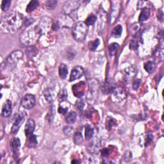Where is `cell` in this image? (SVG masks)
Returning <instances> with one entry per match:
<instances>
[{
    "mask_svg": "<svg viewBox=\"0 0 164 164\" xmlns=\"http://www.w3.org/2000/svg\"><path fill=\"white\" fill-rule=\"evenodd\" d=\"M53 117H54V108H52L50 110H49L48 115H46V118L49 122H51L53 120Z\"/></svg>",
    "mask_w": 164,
    "mask_h": 164,
    "instance_id": "e575fe53",
    "label": "cell"
},
{
    "mask_svg": "<svg viewBox=\"0 0 164 164\" xmlns=\"http://www.w3.org/2000/svg\"><path fill=\"white\" fill-rule=\"evenodd\" d=\"M10 146L13 152L14 159H17L19 156V151L20 147V142L19 138H13L11 140Z\"/></svg>",
    "mask_w": 164,
    "mask_h": 164,
    "instance_id": "ba28073f",
    "label": "cell"
},
{
    "mask_svg": "<svg viewBox=\"0 0 164 164\" xmlns=\"http://www.w3.org/2000/svg\"><path fill=\"white\" fill-rule=\"evenodd\" d=\"M44 97L49 102L53 101L54 99V94L53 92V90L50 89H47L46 91L44 92Z\"/></svg>",
    "mask_w": 164,
    "mask_h": 164,
    "instance_id": "4316f807",
    "label": "cell"
},
{
    "mask_svg": "<svg viewBox=\"0 0 164 164\" xmlns=\"http://www.w3.org/2000/svg\"><path fill=\"white\" fill-rule=\"evenodd\" d=\"M10 4H11L10 0H5V1H3L1 6V10L3 12L7 11L8 8H9Z\"/></svg>",
    "mask_w": 164,
    "mask_h": 164,
    "instance_id": "d6a6232c",
    "label": "cell"
},
{
    "mask_svg": "<svg viewBox=\"0 0 164 164\" xmlns=\"http://www.w3.org/2000/svg\"><path fill=\"white\" fill-rule=\"evenodd\" d=\"M58 112L60 114H63V115H66L67 112H68V108H63L62 107H59L58 110Z\"/></svg>",
    "mask_w": 164,
    "mask_h": 164,
    "instance_id": "8d00e7d4",
    "label": "cell"
},
{
    "mask_svg": "<svg viewBox=\"0 0 164 164\" xmlns=\"http://www.w3.org/2000/svg\"><path fill=\"white\" fill-rule=\"evenodd\" d=\"M99 143L98 141H94L92 143H90V146L88 148V150L91 153H95V152H97L99 150Z\"/></svg>",
    "mask_w": 164,
    "mask_h": 164,
    "instance_id": "cb8c5ba5",
    "label": "cell"
},
{
    "mask_svg": "<svg viewBox=\"0 0 164 164\" xmlns=\"http://www.w3.org/2000/svg\"><path fill=\"white\" fill-rule=\"evenodd\" d=\"M72 128L69 127V126L65 127L64 130V133H65V134L67 135H70L72 132Z\"/></svg>",
    "mask_w": 164,
    "mask_h": 164,
    "instance_id": "74e56055",
    "label": "cell"
},
{
    "mask_svg": "<svg viewBox=\"0 0 164 164\" xmlns=\"http://www.w3.org/2000/svg\"><path fill=\"white\" fill-rule=\"evenodd\" d=\"M112 92H113L114 95H115L117 98H119L120 99L124 98L126 95L125 89L121 86H115Z\"/></svg>",
    "mask_w": 164,
    "mask_h": 164,
    "instance_id": "7c38bea8",
    "label": "cell"
},
{
    "mask_svg": "<svg viewBox=\"0 0 164 164\" xmlns=\"http://www.w3.org/2000/svg\"><path fill=\"white\" fill-rule=\"evenodd\" d=\"M76 106H77V108L78 110H82L83 109L84 106H85V103H84L83 101L81 100V99H80V100L77 102Z\"/></svg>",
    "mask_w": 164,
    "mask_h": 164,
    "instance_id": "d590c367",
    "label": "cell"
},
{
    "mask_svg": "<svg viewBox=\"0 0 164 164\" xmlns=\"http://www.w3.org/2000/svg\"><path fill=\"white\" fill-rule=\"evenodd\" d=\"M77 114L75 112H71L67 116V118L66 119V122L67 124H73L74 123L76 120H77Z\"/></svg>",
    "mask_w": 164,
    "mask_h": 164,
    "instance_id": "ac0fdd59",
    "label": "cell"
},
{
    "mask_svg": "<svg viewBox=\"0 0 164 164\" xmlns=\"http://www.w3.org/2000/svg\"><path fill=\"white\" fill-rule=\"evenodd\" d=\"M12 111V102L10 100H7L5 102L2 107L1 110V115L4 118H8L9 117Z\"/></svg>",
    "mask_w": 164,
    "mask_h": 164,
    "instance_id": "30bf717a",
    "label": "cell"
},
{
    "mask_svg": "<svg viewBox=\"0 0 164 164\" xmlns=\"http://www.w3.org/2000/svg\"><path fill=\"white\" fill-rule=\"evenodd\" d=\"M144 69L149 73H152L155 69V64L152 61H149L144 64Z\"/></svg>",
    "mask_w": 164,
    "mask_h": 164,
    "instance_id": "603a6c76",
    "label": "cell"
},
{
    "mask_svg": "<svg viewBox=\"0 0 164 164\" xmlns=\"http://www.w3.org/2000/svg\"><path fill=\"white\" fill-rule=\"evenodd\" d=\"M36 105V98L32 94L25 95L21 101V106L26 110H30Z\"/></svg>",
    "mask_w": 164,
    "mask_h": 164,
    "instance_id": "8992f818",
    "label": "cell"
},
{
    "mask_svg": "<svg viewBox=\"0 0 164 164\" xmlns=\"http://www.w3.org/2000/svg\"><path fill=\"white\" fill-rule=\"evenodd\" d=\"M71 163H80V162H79V161H78V160H72V162H71Z\"/></svg>",
    "mask_w": 164,
    "mask_h": 164,
    "instance_id": "b9f144b4",
    "label": "cell"
},
{
    "mask_svg": "<svg viewBox=\"0 0 164 164\" xmlns=\"http://www.w3.org/2000/svg\"><path fill=\"white\" fill-rule=\"evenodd\" d=\"M99 83L96 80H92L89 81V91L88 94V100L92 102L96 98L98 94Z\"/></svg>",
    "mask_w": 164,
    "mask_h": 164,
    "instance_id": "5b68a950",
    "label": "cell"
},
{
    "mask_svg": "<svg viewBox=\"0 0 164 164\" xmlns=\"http://www.w3.org/2000/svg\"><path fill=\"white\" fill-rule=\"evenodd\" d=\"M141 82L142 81L140 80V79H137V80H135L133 83V89L135 90H137V89H139V87L140 86V85H141Z\"/></svg>",
    "mask_w": 164,
    "mask_h": 164,
    "instance_id": "836d02e7",
    "label": "cell"
},
{
    "mask_svg": "<svg viewBox=\"0 0 164 164\" xmlns=\"http://www.w3.org/2000/svg\"><path fill=\"white\" fill-rule=\"evenodd\" d=\"M115 85H114L112 81H107L106 83L104 84V85L102 86V91L105 94H110L111 92H113V90L114 89V88H115Z\"/></svg>",
    "mask_w": 164,
    "mask_h": 164,
    "instance_id": "5bb4252c",
    "label": "cell"
},
{
    "mask_svg": "<svg viewBox=\"0 0 164 164\" xmlns=\"http://www.w3.org/2000/svg\"><path fill=\"white\" fill-rule=\"evenodd\" d=\"M96 19H97V17H96V16L95 15H94V14H91V15H90L87 18L86 21H85V24L87 26L92 25L94 24V23L96 22Z\"/></svg>",
    "mask_w": 164,
    "mask_h": 164,
    "instance_id": "4dcf8cb0",
    "label": "cell"
},
{
    "mask_svg": "<svg viewBox=\"0 0 164 164\" xmlns=\"http://www.w3.org/2000/svg\"><path fill=\"white\" fill-rule=\"evenodd\" d=\"M84 74V69L81 66H76L72 69L70 75V81H72L81 78Z\"/></svg>",
    "mask_w": 164,
    "mask_h": 164,
    "instance_id": "9c48e42d",
    "label": "cell"
},
{
    "mask_svg": "<svg viewBox=\"0 0 164 164\" xmlns=\"http://www.w3.org/2000/svg\"><path fill=\"white\" fill-rule=\"evenodd\" d=\"M115 121L113 118H111V117H107L106 120V128L108 130H110L111 129L113 128V126L115 125Z\"/></svg>",
    "mask_w": 164,
    "mask_h": 164,
    "instance_id": "484cf974",
    "label": "cell"
},
{
    "mask_svg": "<svg viewBox=\"0 0 164 164\" xmlns=\"http://www.w3.org/2000/svg\"><path fill=\"white\" fill-rule=\"evenodd\" d=\"M23 15L18 12H12L2 18L1 30L5 32L16 31L20 27L23 23Z\"/></svg>",
    "mask_w": 164,
    "mask_h": 164,
    "instance_id": "6da1fadb",
    "label": "cell"
},
{
    "mask_svg": "<svg viewBox=\"0 0 164 164\" xmlns=\"http://www.w3.org/2000/svg\"><path fill=\"white\" fill-rule=\"evenodd\" d=\"M101 153H102V156H107L108 154H109V150L107 148H104L102 149V150L101 151Z\"/></svg>",
    "mask_w": 164,
    "mask_h": 164,
    "instance_id": "60d3db41",
    "label": "cell"
},
{
    "mask_svg": "<svg viewBox=\"0 0 164 164\" xmlns=\"http://www.w3.org/2000/svg\"><path fill=\"white\" fill-rule=\"evenodd\" d=\"M99 44H100V40L98 39H96L94 40H92L89 42V48L91 51H94L96 49V48L99 46Z\"/></svg>",
    "mask_w": 164,
    "mask_h": 164,
    "instance_id": "83f0119b",
    "label": "cell"
},
{
    "mask_svg": "<svg viewBox=\"0 0 164 164\" xmlns=\"http://www.w3.org/2000/svg\"><path fill=\"white\" fill-rule=\"evenodd\" d=\"M119 47V45L118 43H112L109 45V46H108V50H109V53L111 57L114 56L117 53Z\"/></svg>",
    "mask_w": 164,
    "mask_h": 164,
    "instance_id": "ffe728a7",
    "label": "cell"
},
{
    "mask_svg": "<svg viewBox=\"0 0 164 164\" xmlns=\"http://www.w3.org/2000/svg\"><path fill=\"white\" fill-rule=\"evenodd\" d=\"M26 52L29 57H33L38 53V50L36 47L31 46L27 48Z\"/></svg>",
    "mask_w": 164,
    "mask_h": 164,
    "instance_id": "44dd1931",
    "label": "cell"
},
{
    "mask_svg": "<svg viewBox=\"0 0 164 164\" xmlns=\"http://www.w3.org/2000/svg\"><path fill=\"white\" fill-rule=\"evenodd\" d=\"M73 140H74V142L77 145H80L83 142V136L80 132H76L73 136Z\"/></svg>",
    "mask_w": 164,
    "mask_h": 164,
    "instance_id": "7402d4cb",
    "label": "cell"
},
{
    "mask_svg": "<svg viewBox=\"0 0 164 164\" xmlns=\"http://www.w3.org/2000/svg\"><path fill=\"white\" fill-rule=\"evenodd\" d=\"M58 73H59V76L62 79H65L67 77V74H68V69H67V66L66 64H60L59 69H58Z\"/></svg>",
    "mask_w": 164,
    "mask_h": 164,
    "instance_id": "2e32d148",
    "label": "cell"
},
{
    "mask_svg": "<svg viewBox=\"0 0 164 164\" xmlns=\"http://www.w3.org/2000/svg\"><path fill=\"white\" fill-rule=\"evenodd\" d=\"M26 117H27V114H26V113L24 112V111H22V112L19 113V114L17 116V118L15 119V121H14L12 126L11 129L12 133L16 134L17 132H18L20 126H21L22 124H23V122H25Z\"/></svg>",
    "mask_w": 164,
    "mask_h": 164,
    "instance_id": "277c9868",
    "label": "cell"
},
{
    "mask_svg": "<svg viewBox=\"0 0 164 164\" xmlns=\"http://www.w3.org/2000/svg\"><path fill=\"white\" fill-rule=\"evenodd\" d=\"M85 87V83L84 81H80V83L74 85L72 87V91L74 96L78 98H81L84 94Z\"/></svg>",
    "mask_w": 164,
    "mask_h": 164,
    "instance_id": "52a82bcc",
    "label": "cell"
},
{
    "mask_svg": "<svg viewBox=\"0 0 164 164\" xmlns=\"http://www.w3.org/2000/svg\"><path fill=\"white\" fill-rule=\"evenodd\" d=\"M35 127H36L35 121L32 119H29L28 121H26L25 129V132L26 137H28L29 135H30L33 134L35 130Z\"/></svg>",
    "mask_w": 164,
    "mask_h": 164,
    "instance_id": "8fae6325",
    "label": "cell"
},
{
    "mask_svg": "<svg viewBox=\"0 0 164 164\" xmlns=\"http://www.w3.org/2000/svg\"><path fill=\"white\" fill-rule=\"evenodd\" d=\"M23 57V54L21 51L16 50L13 51L1 64V71H11L16 66L19 60L21 59Z\"/></svg>",
    "mask_w": 164,
    "mask_h": 164,
    "instance_id": "7a4b0ae2",
    "label": "cell"
},
{
    "mask_svg": "<svg viewBox=\"0 0 164 164\" xmlns=\"http://www.w3.org/2000/svg\"><path fill=\"white\" fill-rule=\"evenodd\" d=\"M94 128L89 124L85 126V139L87 140H90L92 138L94 135Z\"/></svg>",
    "mask_w": 164,
    "mask_h": 164,
    "instance_id": "d6986e66",
    "label": "cell"
},
{
    "mask_svg": "<svg viewBox=\"0 0 164 164\" xmlns=\"http://www.w3.org/2000/svg\"><path fill=\"white\" fill-rule=\"evenodd\" d=\"M88 32V26L83 22H78L73 26L72 34L74 39L77 41H82L85 39Z\"/></svg>",
    "mask_w": 164,
    "mask_h": 164,
    "instance_id": "3957f363",
    "label": "cell"
},
{
    "mask_svg": "<svg viewBox=\"0 0 164 164\" xmlns=\"http://www.w3.org/2000/svg\"><path fill=\"white\" fill-rule=\"evenodd\" d=\"M27 146L28 148H36L37 146V137L33 134H31L30 135L27 137Z\"/></svg>",
    "mask_w": 164,
    "mask_h": 164,
    "instance_id": "9a60e30c",
    "label": "cell"
},
{
    "mask_svg": "<svg viewBox=\"0 0 164 164\" xmlns=\"http://www.w3.org/2000/svg\"><path fill=\"white\" fill-rule=\"evenodd\" d=\"M163 12L161 10H159V11H158V13H157V17H158V19H159V20H160V21H162L163 19Z\"/></svg>",
    "mask_w": 164,
    "mask_h": 164,
    "instance_id": "f35d334b",
    "label": "cell"
},
{
    "mask_svg": "<svg viewBox=\"0 0 164 164\" xmlns=\"http://www.w3.org/2000/svg\"><path fill=\"white\" fill-rule=\"evenodd\" d=\"M58 100L60 102H62L66 101L67 98V92L66 89H63L60 92V93L58 94Z\"/></svg>",
    "mask_w": 164,
    "mask_h": 164,
    "instance_id": "f546056e",
    "label": "cell"
},
{
    "mask_svg": "<svg viewBox=\"0 0 164 164\" xmlns=\"http://www.w3.org/2000/svg\"><path fill=\"white\" fill-rule=\"evenodd\" d=\"M150 16V10L148 8H144L142 10L140 14V16L139 17V22H144L146 20H147Z\"/></svg>",
    "mask_w": 164,
    "mask_h": 164,
    "instance_id": "4fadbf2b",
    "label": "cell"
},
{
    "mask_svg": "<svg viewBox=\"0 0 164 164\" xmlns=\"http://www.w3.org/2000/svg\"><path fill=\"white\" fill-rule=\"evenodd\" d=\"M153 135H149L148 136V137H147V139H146V146H148V144H149L151 143V142L152 141V140H153Z\"/></svg>",
    "mask_w": 164,
    "mask_h": 164,
    "instance_id": "ab89813d",
    "label": "cell"
},
{
    "mask_svg": "<svg viewBox=\"0 0 164 164\" xmlns=\"http://www.w3.org/2000/svg\"><path fill=\"white\" fill-rule=\"evenodd\" d=\"M136 74V71L134 68H128L126 70V77L127 78H133Z\"/></svg>",
    "mask_w": 164,
    "mask_h": 164,
    "instance_id": "1f68e13d",
    "label": "cell"
},
{
    "mask_svg": "<svg viewBox=\"0 0 164 164\" xmlns=\"http://www.w3.org/2000/svg\"><path fill=\"white\" fill-rule=\"evenodd\" d=\"M39 6V1H36V0H34V1H31L29 3L28 5H27V7H26V12L28 13H30L31 12H33Z\"/></svg>",
    "mask_w": 164,
    "mask_h": 164,
    "instance_id": "e0dca14e",
    "label": "cell"
},
{
    "mask_svg": "<svg viewBox=\"0 0 164 164\" xmlns=\"http://www.w3.org/2000/svg\"><path fill=\"white\" fill-rule=\"evenodd\" d=\"M122 31V27L121 25L117 26L115 28H113V30H112V35L113 37L115 38H119L121 37Z\"/></svg>",
    "mask_w": 164,
    "mask_h": 164,
    "instance_id": "d4e9b609",
    "label": "cell"
},
{
    "mask_svg": "<svg viewBox=\"0 0 164 164\" xmlns=\"http://www.w3.org/2000/svg\"><path fill=\"white\" fill-rule=\"evenodd\" d=\"M57 5V1H53V0H49V1H46L44 3L45 7L48 10H53L55 7H56Z\"/></svg>",
    "mask_w": 164,
    "mask_h": 164,
    "instance_id": "f1b7e54d",
    "label": "cell"
}]
</instances>
